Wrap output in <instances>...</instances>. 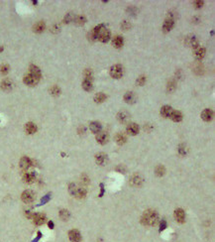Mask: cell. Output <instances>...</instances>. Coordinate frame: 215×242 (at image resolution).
<instances>
[{"label": "cell", "mask_w": 215, "mask_h": 242, "mask_svg": "<svg viewBox=\"0 0 215 242\" xmlns=\"http://www.w3.org/2000/svg\"><path fill=\"white\" fill-rule=\"evenodd\" d=\"M159 220V215L158 213L153 209H148L144 212V215L142 216V222L145 225H150L153 226L158 222Z\"/></svg>", "instance_id": "6da1fadb"}, {"label": "cell", "mask_w": 215, "mask_h": 242, "mask_svg": "<svg viewBox=\"0 0 215 242\" xmlns=\"http://www.w3.org/2000/svg\"><path fill=\"white\" fill-rule=\"evenodd\" d=\"M68 192L70 193L71 195L76 197L77 198H83L85 197L86 195V191L83 188L77 187L74 184H70V187H68Z\"/></svg>", "instance_id": "7a4b0ae2"}, {"label": "cell", "mask_w": 215, "mask_h": 242, "mask_svg": "<svg viewBox=\"0 0 215 242\" xmlns=\"http://www.w3.org/2000/svg\"><path fill=\"white\" fill-rule=\"evenodd\" d=\"M109 73L113 79H121L123 76V67L121 65H114L110 68Z\"/></svg>", "instance_id": "3957f363"}, {"label": "cell", "mask_w": 215, "mask_h": 242, "mask_svg": "<svg viewBox=\"0 0 215 242\" xmlns=\"http://www.w3.org/2000/svg\"><path fill=\"white\" fill-rule=\"evenodd\" d=\"M173 26H174V18L172 13H169L166 21H165V23L163 25V32L169 33L171 30H173Z\"/></svg>", "instance_id": "277c9868"}, {"label": "cell", "mask_w": 215, "mask_h": 242, "mask_svg": "<svg viewBox=\"0 0 215 242\" xmlns=\"http://www.w3.org/2000/svg\"><path fill=\"white\" fill-rule=\"evenodd\" d=\"M39 80H40L39 77L33 76V74H31V73L26 74V76H24V79H23V82H24L25 85H29V86L36 85L37 83L39 82Z\"/></svg>", "instance_id": "5b68a950"}, {"label": "cell", "mask_w": 215, "mask_h": 242, "mask_svg": "<svg viewBox=\"0 0 215 242\" xmlns=\"http://www.w3.org/2000/svg\"><path fill=\"white\" fill-rule=\"evenodd\" d=\"M21 198L25 203H33L34 200H35V194H34V192H32V191L27 190V191L23 192V194H22V195H21Z\"/></svg>", "instance_id": "8992f818"}, {"label": "cell", "mask_w": 215, "mask_h": 242, "mask_svg": "<svg viewBox=\"0 0 215 242\" xmlns=\"http://www.w3.org/2000/svg\"><path fill=\"white\" fill-rule=\"evenodd\" d=\"M102 29H103V25H98V26L93 28V30L89 33L90 40H91V41H96V40H98L99 33H100V31Z\"/></svg>", "instance_id": "52a82bcc"}, {"label": "cell", "mask_w": 215, "mask_h": 242, "mask_svg": "<svg viewBox=\"0 0 215 242\" xmlns=\"http://www.w3.org/2000/svg\"><path fill=\"white\" fill-rule=\"evenodd\" d=\"M185 44L189 46V47L194 48V49H196L198 48V41L197 39H196V37L194 35H188V37L185 38Z\"/></svg>", "instance_id": "ba28073f"}, {"label": "cell", "mask_w": 215, "mask_h": 242, "mask_svg": "<svg viewBox=\"0 0 215 242\" xmlns=\"http://www.w3.org/2000/svg\"><path fill=\"white\" fill-rule=\"evenodd\" d=\"M68 238L71 242H80L82 240V235H80L79 230H76V229H73L68 232Z\"/></svg>", "instance_id": "9c48e42d"}, {"label": "cell", "mask_w": 215, "mask_h": 242, "mask_svg": "<svg viewBox=\"0 0 215 242\" xmlns=\"http://www.w3.org/2000/svg\"><path fill=\"white\" fill-rule=\"evenodd\" d=\"M32 165H33L32 160L28 157H23L20 160V168L23 171H27L29 168H31Z\"/></svg>", "instance_id": "30bf717a"}, {"label": "cell", "mask_w": 215, "mask_h": 242, "mask_svg": "<svg viewBox=\"0 0 215 242\" xmlns=\"http://www.w3.org/2000/svg\"><path fill=\"white\" fill-rule=\"evenodd\" d=\"M32 218L36 225H42L46 221V216L43 213H35L32 215Z\"/></svg>", "instance_id": "8fae6325"}, {"label": "cell", "mask_w": 215, "mask_h": 242, "mask_svg": "<svg viewBox=\"0 0 215 242\" xmlns=\"http://www.w3.org/2000/svg\"><path fill=\"white\" fill-rule=\"evenodd\" d=\"M174 218L177 222L179 223H183L185 220V213L183 212V209H177L174 210Z\"/></svg>", "instance_id": "7c38bea8"}, {"label": "cell", "mask_w": 215, "mask_h": 242, "mask_svg": "<svg viewBox=\"0 0 215 242\" xmlns=\"http://www.w3.org/2000/svg\"><path fill=\"white\" fill-rule=\"evenodd\" d=\"M96 141L98 142L99 144H106L108 141V134L104 131H100L96 134Z\"/></svg>", "instance_id": "4fadbf2b"}, {"label": "cell", "mask_w": 215, "mask_h": 242, "mask_svg": "<svg viewBox=\"0 0 215 242\" xmlns=\"http://www.w3.org/2000/svg\"><path fill=\"white\" fill-rule=\"evenodd\" d=\"M110 32L108 30H101L100 33H99L98 36V40L102 43H107L109 40H110Z\"/></svg>", "instance_id": "5bb4252c"}, {"label": "cell", "mask_w": 215, "mask_h": 242, "mask_svg": "<svg viewBox=\"0 0 215 242\" xmlns=\"http://www.w3.org/2000/svg\"><path fill=\"white\" fill-rule=\"evenodd\" d=\"M130 184L134 186V187H140V186H142L143 184V178L139 175H134L131 177Z\"/></svg>", "instance_id": "9a60e30c"}, {"label": "cell", "mask_w": 215, "mask_h": 242, "mask_svg": "<svg viewBox=\"0 0 215 242\" xmlns=\"http://www.w3.org/2000/svg\"><path fill=\"white\" fill-rule=\"evenodd\" d=\"M127 132L131 136H135L139 133V126L136 123H130L127 126Z\"/></svg>", "instance_id": "2e32d148"}, {"label": "cell", "mask_w": 215, "mask_h": 242, "mask_svg": "<svg viewBox=\"0 0 215 242\" xmlns=\"http://www.w3.org/2000/svg\"><path fill=\"white\" fill-rule=\"evenodd\" d=\"M205 54H206V50H205V48L198 47V48L194 49V57H195L196 60H198V61L202 60V59L204 58Z\"/></svg>", "instance_id": "e0dca14e"}, {"label": "cell", "mask_w": 215, "mask_h": 242, "mask_svg": "<svg viewBox=\"0 0 215 242\" xmlns=\"http://www.w3.org/2000/svg\"><path fill=\"white\" fill-rule=\"evenodd\" d=\"M212 117H213V111L211 109H204L201 112V118L204 121H206V122L212 120Z\"/></svg>", "instance_id": "ac0fdd59"}, {"label": "cell", "mask_w": 215, "mask_h": 242, "mask_svg": "<svg viewBox=\"0 0 215 242\" xmlns=\"http://www.w3.org/2000/svg\"><path fill=\"white\" fill-rule=\"evenodd\" d=\"M35 180H36V175L35 173L33 172L26 173L23 177V181L26 183V184H32V183L35 182Z\"/></svg>", "instance_id": "d6986e66"}, {"label": "cell", "mask_w": 215, "mask_h": 242, "mask_svg": "<svg viewBox=\"0 0 215 242\" xmlns=\"http://www.w3.org/2000/svg\"><path fill=\"white\" fill-rule=\"evenodd\" d=\"M172 112H173V108H172V106H170V105H165V106L162 107V109H161V115L165 117V118L170 117Z\"/></svg>", "instance_id": "ffe728a7"}, {"label": "cell", "mask_w": 215, "mask_h": 242, "mask_svg": "<svg viewBox=\"0 0 215 242\" xmlns=\"http://www.w3.org/2000/svg\"><path fill=\"white\" fill-rule=\"evenodd\" d=\"M130 118V114L127 111H121L117 114V119L120 121L121 123H126Z\"/></svg>", "instance_id": "44dd1931"}, {"label": "cell", "mask_w": 215, "mask_h": 242, "mask_svg": "<svg viewBox=\"0 0 215 242\" xmlns=\"http://www.w3.org/2000/svg\"><path fill=\"white\" fill-rule=\"evenodd\" d=\"M124 100L128 104H133L136 101V97L132 91H127L124 95Z\"/></svg>", "instance_id": "7402d4cb"}, {"label": "cell", "mask_w": 215, "mask_h": 242, "mask_svg": "<svg viewBox=\"0 0 215 242\" xmlns=\"http://www.w3.org/2000/svg\"><path fill=\"white\" fill-rule=\"evenodd\" d=\"M170 118L173 121H174V122H179V121L182 120V113L179 110H173Z\"/></svg>", "instance_id": "603a6c76"}, {"label": "cell", "mask_w": 215, "mask_h": 242, "mask_svg": "<svg viewBox=\"0 0 215 242\" xmlns=\"http://www.w3.org/2000/svg\"><path fill=\"white\" fill-rule=\"evenodd\" d=\"M95 161L98 165H104L107 161V156L105 153H98L95 156Z\"/></svg>", "instance_id": "cb8c5ba5"}, {"label": "cell", "mask_w": 215, "mask_h": 242, "mask_svg": "<svg viewBox=\"0 0 215 242\" xmlns=\"http://www.w3.org/2000/svg\"><path fill=\"white\" fill-rule=\"evenodd\" d=\"M89 128L93 133H96V134H97L98 132L101 131V124L97 122V121H93V122L90 123Z\"/></svg>", "instance_id": "d4e9b609"}, {"label": "cell", "mask_w": 215, "mask_h": 242, "mask_svg": "<svg viewBox=\"0 0 215 242\" xmlns=\"http://www.w3.org/2000/svg\"><path fill=\"white\" fill-rule=\"evenodd\" d=\"M25 130H26L28 134H34L37 131V126L33 122H28L25 125Z\"/></svg>", "instance_id": "484cf974"}, {"label": "cell", "mask_w": 215, "mask_h": 242, "mask_svg": "<svg viewBox=\"0 0 215 242\" xmlns=\"http://www.w3.org/2000/svg\"><path fill=\"white\" fill-rule=\"evenodd\" d=\"M112 43H113V46L115 48H117V49H120L121 47L123 46V38L121 36H115V38L113 39V41H112Z\"/></svg>", "instance_id": "4316f807"}, {"label": "cell", "mask_w": 215, "mask_h": 242, "mask_svg": "<svg viewBox=\"0 0 215 242\" xmlns=\"http://www.w3.org/2000/svg\"><path fill=\"white\" fill-rule=\"evenodd\" d=\"M106 94H102V92H99V94H95V97H94V101L96 102V103H102L103 101L106 100Z\"/></svg>", "instance_id": "83f0119b"}, {"label": "cell", "mask_w": 215, "mask_h": 242, "mask_svg": "<svg viewBox=\"0 0 215 242\" xmlns=\"http://www.w3.org/2000/svg\"><path fill=\"white\" fill-rule=\"evenodd\" d=\"M29 73L33 74V76H35L37 77H39V79H41V71L38 67L36 66H31L30 67V72Z\"/></svg>", "instance_id": "f1b7e54d"}, {"label": "cell", "mask_w": 215, "mask_h": 242, "mask_svg": "<svg viewBox=\"0 0 215 242\" xmlns=\"http://www.w3.org/2000/svg\"><path fill=\"white\" fill-rule=\"evenodd\" d=\"M34 32L36 33H42L44 30H45V23L41 21V22H38L35 26H34Z\"/></svg>", "instance_id": "f546056e"}, {"label": "cell", "mask_w": 215, "mask_h": 242, "mask_svg": "<svg viewBox=\"0 0 215 242\" xmlns=\"http://www.w3.org/2000/svg\"><path fill=\"white\" fill-rule=\"evenodd\" d=\"M1 88L3 89V91H10V89L12 88V82L9 79L3 80V82H1Z\"/></svg>", "instance_id": "4dcf8cb0"}, {"label": "cell", "mask_w": 215, "mask_h": 242, "mask_svg": "<svg viewBox=\"0 0 215 242\" xmlns=\"http://www.w3.org/2000/svg\"><path fill=\"white\" fill-rule=\"evenodd\" d=\"M82 88L85 89V91H92V88H93L92 82H90V80H87V79H85L82 82Z\"/></svg>", "instance_id": "1f68e13d"}, {"label": "cell", "mask_w": 215, "mask_h": 242, "mask_svg": "<svg viewBox=\"0 0 215 242\" xmlns=\"http://www.w3.org/2000/svg\"><path fill=\"white\" fill-rule=\"evenodd\" d=\"M115 140L119 145H123L126 142V136L123 134V133H118L115 137Z\"/></svg>", "instance_id": "d6a6232c"}, {"label": "cell", "mask_w": 215, "mask_h": 242, "mask_svg": "<svg viewBox=\"0 0 215 242\" xmlns=\"http://www.w3.org/2000/svg\"><path fill=\"white\" fill-rule=\"evenodd\" d=\"M60 218L63 219V220H67L68 218H70V212H68V210L67 209H62L60 210Z\"/></svg>", "instance_id": "836d02e7"}, {"label": "cell", "mask_w": 215, "mask_h": 242, "mask_svg": "<svg viewBox=\"0 0 215 242\" xmlns=\"http://www.w3.org/2000/svg\"><path fill=\"white\" fill-rule=\"evenodd\" d=\"M74 21H76V23L77 25H79V26H82V25L86 22V18H85V16H82V15H80V16L76 17V19H74Z\"/></svg>", "instance_id": "e575fe53"}, {"label": "cell", "mask_w": 215, "mask_h": 242, "mask_svg": "<svg viewBox=\"0 0 215 242\" xmlns=\"http://www.w3.org/2000/svg\"><path fill=\"white\" fill-rule=\"evenodd\" d=\"M50 92H51V94L54 95V97H58V95L61 94V89L59 86L54 85L53 88H51V89H50Z\"/></svg>", "instance_id": "d590c367"}, {"label": "cell", "mask_w": 215, "mask_h": 242, "mask_svg": "<svg viewBox=\"0 0 215 242\" xmlns=\"http://www.w3.org/2000/svg\"><path fill=\"white\" fill-rule=\"evenodd\" d=\"M176 83L174 80H171V82H168V85H167V89L169 92H173L174 89H176Z\"/></svg>", "instance_id": "8d00e7d4"}, {"label": "cell", "mask_w": 215, "mask_h": 242, "mask_svg": "<svg viewBox=\"0 0 215 242\" xmlns=\"http://www.w3.org/2000/svg\"><path fill=\"white\" fill-rule=\"evenodd\" d=\"M155 173H156V175H157L158 177H163L165 175V167L158 166L157 168H156Z\"/></svg>", "instance_id": "74e56055"}, {"label": "cell", "mask_w": 215, "mask_h": 242, "mask_svg": "<svg viewBox=\"0 0 215 242\" xmlns=\"http://www.w3.org/2000/svg\"><path fill=\"white\" fill-rule=\"evenodd\" d=\"M85 79H87V80H90V82H92L93 76H92L91 70H85Z\"/></svg>", "instance_id": "f35d334b"}, {"label": "cell", "mask_w": 215, "mask_h": 242, "mask_svg": "<svg viewBox=\"0 0 215 242\" xmlns=\"http://www.w3.org/2000/svg\"><path fill=\"white\" fill-rule=\"evenodd\" d=\"M74 19H76L73 13H68L67 16L64 17V23H70L71 21H73Z\"/></svg>", "instance_id": "ab89813d"}, {"label": "cell", "mask_w": 215, "mask_h": 242, "mask_svg": "<svg viewBox=\"0 0 215 242\" xmlns=\"http://www.w3.org/2000/svg\"><path fill=\"white\" fill-rule=\"evenodd\" d=\"M145 82H146V76H140L136 82V83L138 85H144Z\"/></svg>", "instance_id": "60d3db41"}, {"label": "cell", "mask_w": 215, "mask_h": 242, "mask_svg": "<svg viewBox=\"0 0 215 242\" xmlns=\"http://www.w3.org/2000/svg\"><path fill=\"white\" fill-rule=\"evenodd\" d=\"M127 12H128V14L135 16V15L137 14V12H138V10H137L136 7H133V6H132V7H129L128 9H127Z\"/></svg>", "instance_id": "b9f144b4"}, {"label": "cell", "mask_w": 215, "mask_h": 242, "mask_svg": "<svg viewBox=\"0 0 215 242\" xmlns=\"http://www.w3.org/2000/svg\"><path fill=\"white\" fill-rule=\"evenodd\" d=\"M8 71H9V66H7V65H3V66L0 67V73L2 74H6L8 73Z\"/></svg>", "instance_id": "7bdbcfd3"}, {"label": "cell", "mask_w": 215, "mask_h": 242, "mask_svg": "<svg viewBox=\"0 0 215 242\" xmlns=\"http://www.w3.org/2000/svg\"><path fill=\"white\" fill-rule=\"evenodd\" d=\"M194 7L196 9H200L202 6H203L204 4V2L203 1H201V0H197V1H194Z\"/></svg>", "instance_id": "ee69618b"}, {"label": "cell", "mask_w": 215, "mask_h": 242, "mask_svg": "<svg viewBox=\"0 0 215 242\" xmlns=\"http://www.w3.org/2000/svg\"><path fill=\"white\" fill-rule=\"evenodd\" d=\"M121 27H122V29H124V30H128L131 28V24L128 22V21H123L122 24H121Z\"/></svg>", "instance_id": "f6af8a7d"}, {"label": "cell", "mask_w": 215, "mask_h": 242, "mask_svg": "<svg viewBox=\"0 0 215 242\" xmlns=\"http://www.w3.org/2000/svg\"><path fill=\"white\" fill-rule=\"evenodd\" d=\"M177 150H179V153L180 155H185V154H186V150H185V146L179 145V149H177Z\"/></svg>", "instance_id": "bcb514c9"}, {"label": "cell", "mask_w": 215, "mask_h": 242, "mask_svg": "<svg viewBox=\"0 0 215 242\" xmlns=\"http://www.w3.org/2000/svg\"><path fill=\"white\" fill-rule=\"evenodd\" d=\"M50 198H51V195H50V194H47V195H45V197H44L42 198V200H41V203H40V206H41V204H45L46 203H48V201L50 200Z\"/></svg>", "instance_id": "7dc6e473"}, {"label": "cell", "mask_w": 215, "mask_h": 242, "mask_svg": "<svg viewBox=\"0 0 215 242\" xmlns=\"http://www.w3.org/2000/svg\"><path fill=\"white\" fill-rule=\"evenodd\" d=\"M160 225H161V226H160V231L164 230V229L167 227V222H166V220H163V221L161 222V224H160Z\"/></svg>", "instance_id": "c3c4849f"}, {"label": "cell", "mask_w": 215, "mask_h": 242, "mask_svg": "<svg viewBox=\"0 0 215 242\" xmlns=\"http://www.w3.org/2000/svg\"><path fill=\"white\" fill-rule=\"evenodd\" d=\"M82 182L83 183V185H87V184H88V182H89V180H88V178H87L86 176H83L82 179Z\"/></svg>", "instance_id": "681fc988"}, {"label": "cell", "mask_w": 215, "mask_h": 242, "mask_svg": "<svg viewBox=\"0 0 215 242\" xmlns=\"http://www.w3.org/2000/svg\"><path fill=\"white\" fill-rule=\"evenodd\" d=\"M104 194V188H103V184L100 185V194H99V197H102Z\"/></svg>", "instance_id": "f907efd6"}, {"label": "cell", "mask_w": 215, "mask_h": 242, "mask_svg": "<svg viewBox=\"0 0 215 242\" xmlns=\"http://www.w3.org/2000/svg\"><path fill=\"white\" fill-rule=\"evenodd\" d=\"M48 225H49V227H50V228H52V229L54 228V222H53V221H49Z\"/></svg>", "instance_id": "816d5d0a"}, {"label": "cell", "mask_w": 215, "mask_h": 242, "mask_svg": "<svg viewBox=\"0 0 215 242\" xmlns=\"http://www.w3.org/2000/svg\"><path fill=\"white\" fill-rule=\"evenodd\" d=\"M3 51V47H0V53Z\"/></svg>", "instance_id": "f5cc1de1"}]
</instances>
